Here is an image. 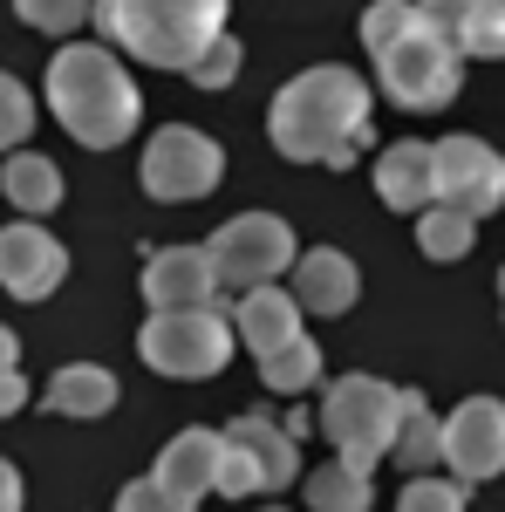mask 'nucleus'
<instances>
[{
  "label": "nucleus",
  "mask_w": 505,
  "mask_h": 512,
  "mask_svg": "<svg viewBox=\"0 0 505 512\" xmlns=\"http://www.w3.org/2000/svg\"><path fill=\"white\" fill-rule=\"evenodd\" d=\"M185 76H192L198 89H226V82L239 76V41H233V35H219V41H212V48H205V55L192 62V69H185Z\"/></svg>",
  "instance_id": "nucleus-29"
},
{
  "label": "nucleus",
  "mask_w": 505,
  "mask_h": 512,
  "mask_svg": "<svg viewBox=\"0 0 505 512\" xmlns=\"http://www.w3.org/2000/svg\"><path fill=\"white\" fill-rule=\"evenodd\" d=\"M444 465L458 485H485L505 472V403L499 396H465L444 417Z\"/></svg>",
  "instance_id": "nucleus-10"
},
{
  "label": "nucleus",
  "mask_w": 505,
  "mask_h": 512,
  "mask_svg": "<svg viewBox=\"0 0 505 512\" xmlns=\"http://www.w3.org/2000/svg\"><path fill=\"white\" fill-rule=\"evenodd\" d=\"M219 437L233 444V458L246 465L253 492H287V485H294V472H301V451H294V437L280 431V424H267V417H233V424H226Z\"/></svg>",
  "instance_id": "nucleus-13"
},
{
  "label": "nucleus",
  "mask_w": 505,
  "mask_h": 512,
  "mask_svg": "<svg viewBox=\"0 0 505 512\" xmlns=\"http://www.w3.org/2000/svg\"><path fill=\"white\" fill-rule=\"evenodd\" d=\"M492 7H505V0H492Z\"/></svg>",
  "instance_id": "nucleus-34"
},
{
  "label": "nucleus",
  "mask_w": 505,
  "mask_h": 512,
  "mask_svg": "<svg viewBox=\"0 0 505 512\" xmlns=\"http://www.w3.org/2000/svg\"><path fill=\"white\" fill-rule=\"evenodd\" d=\"M117 376L110 369H96V362H69V369H55V383H48V410L55 417H103V410H117Z\"/></svg>",
  "instance_id": "nucleus-20"
},
{
  "label": "nucleus",
  "mask_w": 505,
  "mask_h": 512,
  "mask_svg": "<svg viewBox=\"0 0 505 512\" xmlns=\"http://www.w3.org/2000/svg\"><path fill=\"white\" fill-rule=\"evenodd\" d=\"M396 410H403V390H389L383 376H335L328 396H321V431L335 444V458L349 465H383L389 458V437H396Z\"/></svg>",
  "instance_id": "nucleus-5"
},
{
  "label": "nucleus",
  "mask_w": 505,
  "mask_h": 512,
  "mask_svg": "<svg viewBox=\"0 0 505 512\" xmlns=\"http://www.w3.org/2000/svg\"><path fill=\"white\" fill-rule=\"evenodd\" d=\"M21 403H28V383H21V369H7L0 376V417H14Z\"/></svg>",
  "instance_id": "nucleus-30"
},
{
  "label": "nucleus",
  "mask_w": 505,
  "mask_h": 512,
  "mask_svg": "<svg viewBox=\"0 0 505 512\" xmlns=\"http://www.w3.org/2000/svg\"><path fill=\"white\" fill-rule=\"evenodd\" d=\"M396 512H465V492L444 485V478H410L403 499H396Z\"/></svg>",
  "instance_id": "nucleus-28"
},
{
  "label": "nucleus",
  "mask_w": 505,
  "mask_h": 512,
  "mask_svg": "<svg viewBox=\"0 0 505 512\" xmlns=\"http://www.w3.org/2000/svg\"><path fill=\"white\" fill-rule=\"evenodd\" d=\"M233 335L253 355L280 349V342H294V335H301V301H294V294H280V280L246 287V294H239V308H233Z\"/></svg>",
  "instance_id": "nucleus-16"
},
{
  "label": "nucleus",
  "mask_w": 505,
  "mask_h": 512,
  "mask_svg": "<svg viewBox=\"0 0 505 512\" xmlns=\"http://www.w3.org/2000/svg\"><path fill=\"white\" fill-rule=\"evenodd\" d=\"M205 253H212V274L226 280V287H267L294 260V226L273 219V212H239V219H226L212 233Z\"/></svg>",
  "instance_id": "nucleus-8"
},
{
  "label": "nucleus",
  "mask_w": 505,
  "mask_h": 512,
  "mask_svg": "<svg viewBox=\"0 0 505 512\" xmlns=\"http://www.w3.org/2000/svg\"><path fill=\"white\" fill-rule=\"evenodd\" d=\"M28 130H35V96H28L14 76H0V158H7Z\"/></svg>",
  "instance_id": "nucleus-26"
},
{
  "label": "nucleus",
  "mask_w": 505,
  "mask_h": 512,
  "mask_svg": "<svg viewBox=\"0 0 505 512\" xmlns=\"http://www.w3.org/2000/svg\"><path fill=\"white\" fill-rule=\"evenodd\" d=\"M14 14L41 28V35H76L82 21L96 14V0H14Z\"/></svg>",
  "instance_id": "nucleus-25"
},
{
  "label": "nucleus",
  "mask_w": 505,
  "mask_h": 512,
  "mask_svg": "<svg viewBox=\"0 0 505 512\" xmlns=\"http://www.w3.org/2000/svg\"><path fill=\"white\" fill-rule=\"evenodd\" d=\"M0 192L14 198L21 212H55L62 205V171L48 158H35V151H14L7 171H0Z\"/></svg>",
  "instance_id": "nucleus-21"
},
{
  "label": "nucleus",
  "mask_w": 505,
  "mask_h": 512,
  "mask_svg": "<svg viewBox=\"0 0 505 512\" xmlns=\"http://www.w3.org/2000/svg\"><path fill=\"white\" fill-rule=\"evenodd\" d=\"M417 7L437 21V35L458 55H471V62H499L505 55V7H492V0H417Z\"/></svg>",
  "instance_id": "nucleus-15"
},
{
  "label": "nucleus",
  "mask_w": 505,
  "mask_h": 512,
  "mask_svg": "<svg viewBox=\"0 0 505 512\" xmlns=\"http://www.w3.org/2000/svg\"><path fill=\"white\" fill-rule=\"evenodd\" d=\"M157 485H171L178 499H205L219 485V431H178L157 451Z\"/></svg>",
  "instance_id": "nucleus-17"
},
{
  "label": "nucleus",
  "mask_w": 505,
  "mask_h": 512,
  "mask_svg": "<svg viewBox=\"0 0 505 512\" xmlns=\"http://www.w3.org/2000/svg\"><path fill=\"white\" fill-rule=\"evenodd\" d=\"M294 301H301V315H349L355 294H362V274H355L349 253H335V246H314L294 260V287H287Z\"/></svg>",
  "instance_id": "nucleus-14"
},
{
  "label": "nucleus",
  "mask_w": 505,
  "mask_h": 512,
  "mask_svg": "<svg viewBox=\"0 0 505 512\" xmlns=\"http://www.w3.org/2000/svg\"><path fill=\"white\" fill-rule=\"evenodd\" d=\"M389 458L403 472H430L444 465V424L430 417V403L417 390H403V410H396V437H389Z\"/></svg>",
  "instance_id": "nucleus-19"
},
{
  "label": "nucleus",
  "mask_w": 505,
  "mask_h": 512,
  "mask_svg": "<svg viewBox=\"0 0 505 512\" xmlns=\"http://www.w3.org/2000/svg\"><path fill=\"white\" fill-rule=\"evenodd\" d=\"M308 512H369V472L328 458L321 472H308Z\"/></svg>",
  "instance_id": "nucleus-22"
},
{
  "label": "nucleus",
  "mask_w": 505,
  "mask_h": 512,
  "mask_svg": "<svg viewBox=\"0 0 505 512\" xmlns=\"http://www.w3.org/2000/svg\"><path fill=\"white\" fill-rule=\"evenodd\" d=\"M89 21L117 41V48H130L137 62L185 76L198 55L226 35L233 14H226V0H96Z\"/></svg>",
  "instance_id": "nucleus-4"
},
{
  "label": "nucleus",
  "mask_w": 505,
  "mask_h": 512,
  "mask_svg": "<svg viewBox=\"0 0 505 512\" xmlns=\"http://www.w3.org/2000/svg\"><path fill=\"white\" fill-rule=\"evenodd\" d=\"M219 171H226V151L205 137V130H192V123H171V130H157L151 151H144V192L151 198H205L212 185H219Z\"/></svg>",
  "instance_id": "nucleus-9"
},
{
  "label": "nucleus",
  "mask_w": 505,
  "mask_h": 512,
  "mask_svg": "<svg viewBox=\"0 0 505 512\" xmlns=\"http://www.w3.org/2000/svg\"><path fill=\"white\" fill-rule=\"evenodd\" d=\"M21 499H28V492H21V472L0 458V512H21Z\"/></svg>",
  "instance_id": "nucleus-31"
},
{
  "label": "nucleus",
  "mask_w": 505,
  "mask_h": 512,
  "mask_svg": "<svg viewBox=\"0 0 505 512\" xmlns=\"http://www.w3.org/2000/svg\"><path fill=\"white\" fill-rule=\"evenodd\" d=\"M117 512H198V499H178L171 485L137 478V485H123V492H117Z\"/></svg>",
  "instance_id": "nucleus-27"
},
{
  "label": "nucleus",
  "mask_w": 505,
  "mask_h": 512,
  "mask_svg": "<svg viewBox=\"0 0 505 512\" xmlns=\"http://www.w3.org/2000/svg\"><path fill=\"white\" fill-rule=\"evenodd\" d=\"M69 274V253L48 226H0V287L14 301H48Z\"/></svg>",
  "instance_id": "nucleus-11"
},
{
  "label": "nucleus",
  "mask_w": 505,
  "mask_h": 512,
  "mask_svg": "<svg viewBox=\"0 0 505 512\" xmlns=\"http://www.w3.org/2000/svg\"><path fill=\"white\" fill-rule=\"evenodd\" d=\"M471 233H478V219L451 212V205H424V219H417V246H424L430 260H465Z\"/></svg>",
  "instance_id": "nucleus-24"
},
{
  "label": "nucleus",
  "mask_w": 505,
  "mask_h": 512,
  "mask_svg": "<svg viewBox=\"0 0 505 512\" xmlns=\"http://www.w3.org/2000/svg\"><path fill=\"white\" fill-rule=\"evenodd\" d=\"M219 274H212V253L205 246H164L144 260V301L151 308H212Z\"/></svg>",
  "instance_id": "nucleus-12"
},
{
  "label": "nucleus",
  "mask_w": 505,
  "mask_h": 512,
  "mask_svg": "<svg viewBox=\"0 0 505 512\" xmlns=\"http://www.w3.org/2000/svg\"><path fill=\"white\" fill-rule=\"evenodd\" d=\"M499 301H505V274H499Z\"/></svg>",
  "instance_id": "nucleus-33"
},
{
  "label": "nucleus",
  "mask_w": 505,
  "mask_h": 512,
  "mask_svg": "<svg viewBox=\"0 0 505 512\" xmlns=\"http://www.w3.org/2000/svg\"><path fill=\"white\" fill-rule=\"evenodd\" d=\"M376 198L389 212H424L430 205V144H389L376 158Z\"/></svg>",
  "instance_id": "nucleus-18"
},
{
  "label": "nucleus",
  "mask_w": 505,
  "mask_h": 512,
  "mask_svg": "<svg viewBox=\"0 0 505 512\" xmlns=\"http://www.w3.org/2000/svg\"><path fill=\"white\" fill-rule=\"evenodd\" d=\"M48 103H55L62 130H69L76 144H89V151L123 144V137L137 130V117H144L137 82L123 76V62L110 48H96V41L55 48V62H48Z\"/></svg>",
  "instance_id": "nucleus-3"
},
{
  "label": "nucleus",
  "mask_w": 505,
  "mask_h": 512,
  "mask_svg": "<svg viewBox=\"0 0 505 512\" xmlns=\"http://www.w3.org/2000/svg\"><path fill=\"white\" fill-rule=\"evenodd\" d=\"M369 130V82L342 62H314L267 103V137L287 164H349Z\"/></svg>",
  "instance_id": "nucleus-1"
},
{
  "label": "nucleus",
  "mask_w": 505,
  "mask_h": 512,
  "mask_svg": "<svg viewBox=\"0 0 505 512\" xmlns=\"http://www.w3.org/2000/svg\"><path fill=\"white\" fill-rule=\"evenodd\" d=\"M430 205H451L465 219H485L505 205V158L478 137L430 144Z\"/></svg>",
  "instance_id": "nucleus-7"
},
{
  "label": "nucleus",
  "mask_w": 505,
  "mask_h": 512,
  "mask_svg": "<svg viewBox=\"0 0 505 512\" xmlns=\"http://www.w3.org/2000/svg\"><path fill=\"white\" fill-rule=\"evenodd\" d=\"M362 41L376 55L389 103H403V110H444L465 82V55L437 35V21L417 0H369L362 7Z\"/></svg>",
  "instance_id": "nucleus-2"
},
{
  "label": "nucleus",
  "mask_w": 505,
  "mask_h": 512,
  "mask_svg": "<svg viewBox=\"0 0 505 512\" xmlns=\"http://www.w3.org/2000/svg\"><path fill=\"white\" fill-rule=\"evenodd\" d=\"M137 349L151 362L157 376H219L226 369V355H233V328L219 308H151L144 321V335H137Z\"/></svg>",
  "instance_id": "nucleus-6"
},
{
  "label": "nucleus",
  "mask_w": 505,
  "mask_h": 512,
  "mask_svg": "<svg viewBox=\"0 0 505 512\" xmlns=\"http://www.w3.org/2000/svg\"><path fill=\"white\" fill-rule=\"evenodd\" d=\"M14 362H21V335H14V328H0V376H7Z\"/></svg>",
  "instance_id": "nucleus-32"
},
{
  "label": "nucleus",
  "mask_w": 505,
  "mask_h": 512,
  "mask_svg": "<svg viewBox=\"0 0 505 512\" xmlns=\"http://www.w3.org/2000/svg\"><path fill=\"white\" fill-rule=\"evenodd\" d=\"M260 383H267V390H280V396L321 383V349H314L308 335H294V342L267 349V355H260Z\"/></svg>",
  "instance_id": "nucleus-23"
}]
</instances>
